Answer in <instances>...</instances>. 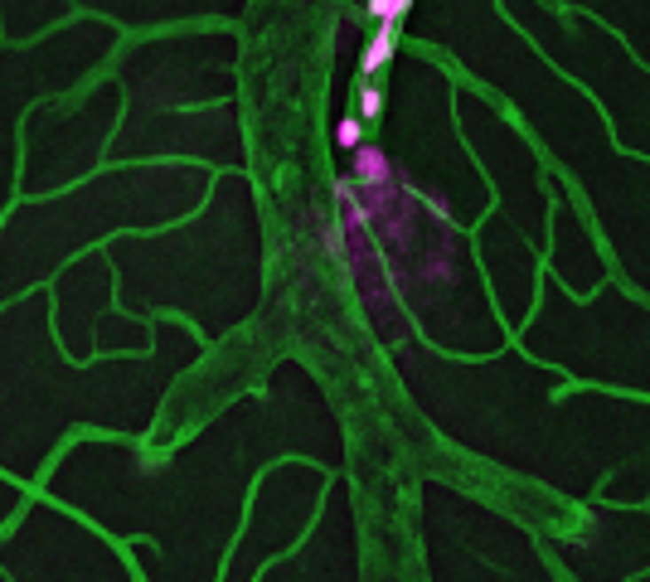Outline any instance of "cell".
Returning a JSON list of instances; mask_svg holds the SVG:
<instances>
[{"label": "cell", "instance_id": "cell-1", "mask_svg": "<svg viewBox=\"0 0 650 582\" xmlns=\"http://www.w3.org/2000/svg\"><path fill=\"white\" fill-rule=\"evenodd\" d=\"M349 180H355V190H379V185L394 180V165H388L384 146L364 141L359 151H349Z\"/></svg>", "mask_w": 650, "mask_h": 582}, {"label": "cell", "instance_id": "cell-2", "mask_svg": "<svg viewBox=\"0 0 650 582\" xmlns=\"http://www.w3.org/2000/svg\"><path fill=\"white\" fill-rule=\"evenodd\" d=\"M394 49H398L394 25H379V29H374V39L364 44V54H359V68H364V73H379V68L388 64V59H394Z\"/></svg>", "mask_w": 650, "mask_h": 582}, {"label": "cell", "instance_id": "cell-5", "mask_svg": "<svg viewBox=\"0 0 650 582\" xmlns=\"http://www.w3.org/2000/svg\"><path fill=\"white\" fill-rule=\"evenodd\" d=\"M379 112H384V92H379V88H364V92H359V117L374 122Z\"/></svg>", "mask_w": 650, "mask_h": 582}, {"label": "cell", "instance_id": "cell-3", "mask_svg": "<svg viewBox=\"0 0 650 582\" xmlns=\"http://www.w3.org/2000/svg\"><path fill=\"white\" fill-rule=\"evenodd\" d=\"M335 146H340V151H359V146H364V122H359V117H345V122L335 127Z\"/></svg>", "mask_w": 650, "mask_h": 582}, {"label": "cell", "instance_id": "cell-4", "mask_svg": "<svg viewBox=\"0 0 650 582\" xmlns=\"http://www.w3.org/2000/svg\"><path fill=\"white\" fill-rule=\"evenodd\" d=\"M369 15H379L384 25H394V20L408 15V0H369Z\"/></svg>", "mask_w": 650, "mask_h": 582}]
</instances>
